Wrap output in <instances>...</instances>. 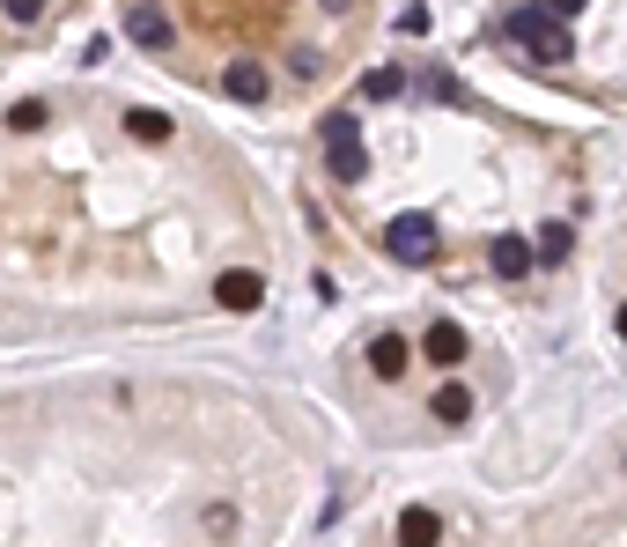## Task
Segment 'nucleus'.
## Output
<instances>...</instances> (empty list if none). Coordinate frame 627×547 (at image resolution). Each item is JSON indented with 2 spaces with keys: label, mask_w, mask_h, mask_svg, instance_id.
<instances>
[{
  "label": "nucleus",
  "mask_w": 627,
  "mask_h": 547,
  "mask_svg": "<svg viewBox=\"0 0 627 547\" xmlns=\"http://www.w3.org/2000/svg\"><path fill=\"white\" fill-rule=\"evenodd\" d=\"M385 251L399 259V267H435L443 237H435V223H429V215H399V223L385 229Z\"/></svg>",
  "instance_id": "nucleus-3"
},
{
  "label": "nucleus",
  "mask_w": 627,
  "mask_h": 547,
  "mask_svg": "<svg viewBox=\"0 0 627 547\" xmlns=\"http://www.w3.org/2000/svg\"><path fill=\"white\" fill-rule=\"evenodd\" d=\"M221 89H229L237 104H266V89H273V82H266V67H251V60H237V67L221 75Z\"/></svg>",
  "instance_id": "nucleus-11"
},
{
  "label": "nucleus",
  "mask_w": 627,
  "mask_h": 547,
  "mask_svg": "<svg viewBox=\"0 0 627 547\" xmlns=\"http://www.w3.org/2000/svg\"><path fill=\"white\" fill-rule=\"evenodd\" d=\"M325 163H333V178H347V185H363L369 178V149H363V119L355 111H325Z\"/></svg>",
  "instance_id": "nucleus-2"
},
{
  "label": "nucleus",
  "mask_w": 627,
  "mask_h": 547,
  "mask_svg": "<svg viewBox=\"0 0 627 547\" xmlns=\"http://www.w3.org/2000/svg\"><path fill=\"white\" fill-rule=\"evenodd\" d=\"M215 303H221V311H259V303H266V281L251 267H229L215 281Z\"/></svg>",
  "instance_id": "nucleus-5"
},
{
  "label": "nucleus",
  "mask_w": 627,
  "mask_h": 547,
  "mask_svg": "<svg viewBox=\"0 0 627 547\" xmlns=\"http://www.w3.org/2000/svg\"><path fill=\"white\" fill-rule=\"evenodd\" d=\"M421 89H429L435 104H465V89H458L451 75H443V67H429V75H421Z\"/></svg>",
  "instance_id": "nucleus-16"
},
{
  "label": "nucleus",
  "mask_w": 627,
  "mask_h": 547,
  "mask_svg": "<svg viewBox=\"0 0 627 547\" xmlns=\"http://www.w3.org/2000/svg\"><path fill=\"white\" fill-rule=\"evenodd\" d=\"M569 251H576V229L569 223H539V237H531V259H539V267H569Z\"/></svg>",
  "instance_id": "nucleus-7"
},
{
  "label": "nucleus",
  "mask_w": 627,
  "mask_h": 547,
  "mask_svg": "<svg viewBox=\"0 0 627 547\" xmlns=\"http://www.w3.org/2000/svg\"><path fill=\"white\" fill-rule=\"evenodd\" d=\"M399 89H407V75H399V67H369V75H363V97H369V104H391Z\"/></svg>",
  "instance_id": "nucleus-13"
},
{
  "label": "nucleus",
  "mask_w": 627,
  "mask_h": 547,
  "mask_svg": "<svg viewBox=\"0 0 627 547\" xmlns=\"http://www.w3.org/2000/svg\"><path fill=\"white\" fill-rule=\"evenodd\" d=\"M126 133L155 149V141H170V111H148V104H133V111H126Z\"/></svg>",
  "instance_id": "nucleus-12"
},
{
  "label": "nucleus",
  "mask_w": 627,
  "mask_h": 547,
  "mask_svg": "<svg viewBox=\"0 0 627 547\" xmlns=\"http://www.w3.org/2000/svg\"><path fill=\"white\" fill-rule=\"evenodd\" d=\"M620 341H627V303H620Z\"/></svg>",
  "instance_id": "nucleus-20"
},
{
  "label": "nucleus",
  "mask_w": 627,
  "mask_h": 547,
  "mask_svg": "<svg viewBox=\"0 0 627 547\" xmlns=\"http://www.w3.org/2000/svg\"><path fill=\"white\" fill-rule=\"evenodd\" d=\"M435 540H443V518H435L429 503L399 511V547H435Z\"/></svg>",
  "instance_id": "nucleus-9"
},
{
  "label": "nucleus",
  "mask_w": 627,
  "mask_h": 547,
  "mask_svg": "<svg viewBox=\"0 0 627 547\" xmlns=\"http://www.w3.org/2000/svg\"><path fill=\"white\" fill-rule=\"evenodd\" d=\"M126 37L148 45V52H170V15L155 8V0H133V8H126Z\"/></svg>",
  "instance_id": "nucleus-4"
},
{
  "label": "nucleus",
  "mask_w": 627,
  "mask_h": 547,
  "mask_svg": "<svg viewBox=\"0 0 627 547\" xmlns=\"http://www.w3.org/2000/svg\"><path fill=\"white\" fill-rule=\"evenodd\" d=\"M52 119V111H45V104H37V97H23V104H15V111H8V126H15V133H37V126H45Z\"/></svg>",
  "instance_id": "nucleus-15"
},
{
  "label": "nucleus",
  "mask_w": 627,
  "mask_h": 547,
  "mask_svg": "<svg viewBox=\"0 0 627 547\" xmlns=\"http://www.w3.org/2000/svg\"><path fill=\"white\" fill-rule=\"evenodd\" d=\"M487 267L502 274V281H525L531 274V245L525 237H495V245H487Z\"/></svg>",
  "instance_id": "nucleus-8"
},
{
  "label": "nucleus",
  "mask_w": 627,
  "mask_h": 547,
  "mask_svg": "<svg viewBox=\"0 0 627 547\" xmlns=\"http://www.w3.org/2000/svg\"><path fill=\"white\" fill-rule=\"evenodd\" d=\"M465 415H473V393L443 385V393H435V422H465Z\"/></svg>",
  "instance_id": "nucleus-14"
},
{
  "label": "nucleus",
  "mask_w": 627,
  "mask_h": 547,
  "mask_svg": "<svg viewBox=\"0 0 627 547\" xmlns=\"http://www.w3.org/2000/svg\"><path fill=\"white\" fill-rule=\"evenodd\" d=\"M421 355H429L435 371H458L465 363V325H451V319H435L429 333H421Z\"/></svg>",
  "instance_id": "nucleus-6"
},
{
  "label": "nucleus",
  "mask_w": 627,
  "mask_h": 547,
  "mask_svg": "<svg viewBox=\"0 0 627 547\" xmlns=\"http://www.w3.org/2000/svg\"><path fill=\"white\" fill-rule=\"evenodd\" d=\"M8 15H15V23H37V15H45V0H8Z\"/></svg>",
  "instance_id": "nucleus-17"
},
{
  "label": "nucleus",
  "mask_w": 627,
  "mask_h": 547,
  "mask_svg": "<svg viewBox=\"0 0 627 547\" xmlns=\"http://www.w3.org/2000/svg\"><path fill=\"white\" fill-rule=\"evenodd\" d=\"M317 8H333V15H347V0H317Z\"/></svg>",
  "instance_id": "nucleus-19"
},
{
  "label": "nucleus",
  "mask_w": 627,
  "mask_h": 547,
  "mask_svg": "<svg viewBox=\"0 0 627 547\" xmlns=\"http://www.w3.org/2000/svg\"><path fill=\"white\" fill-rule=\"evenodd\" d=\"M407 363H413V348L399 333H377V341H369V371L377 377H407Z\"/></svg>",
  "instance_id": "nucleus-10"
},
{
  "label": "nucleus",
  "mask_w": 627,
  "mask_h": 547,
  "mask_svg": "<svg viewBox=\"0 0 627 547\" xmlns=\"http://www.w3.org/2000/svg\"><path fill=\"white\" fill-rule=\"evenodd\" d=\"M509 37L531 52V60H547V67H561V60H576V37H569V23L561 15H547L539 0H525L517 15H509Z\"/></svg>",
  "instance_id": "nucleus-1"
},
{
  "label": "nucleus",
  "mask_w": 627,
  "mask_h": 547,
  "mask_svg": "<svg viewBox=\"0 0 627 547\" xmlns=\"http://www.w3.org/2000/svg\"><path fill=\"white\" fill-rule=\"evenodd\" d=\"M547 15H583V0H539Z\"/></svg>",
  "instance_id": "nucleus-18"
}]
</instances>
